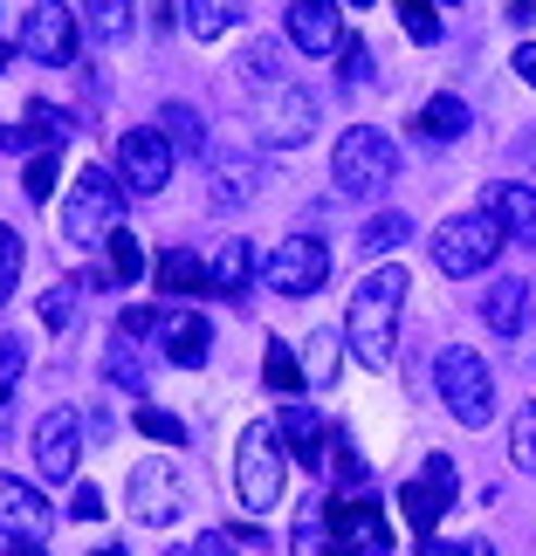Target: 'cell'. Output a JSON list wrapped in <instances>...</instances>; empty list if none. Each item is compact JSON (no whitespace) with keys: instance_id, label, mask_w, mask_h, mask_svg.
<instances>
[{"instance_id":"6da1fadb","label":"cell","mask_w":536,"mask_h":556,"mask_svg":"<svg viewBox=\"0 0 536 556\" xmlns=\"http://www.w3.org/2000/svg\"><path fill=\"white\" fill-rule=\"evenodd\" d=\"M406 268H372L358 275L351 289V309H345V344L358 351L364 371H385L392 365V344H399V316H406Z\"/></svg>"},{"instance_id":"7a4b0ae2","label":"cell","mask_w":536,"mask_h":556,"mask_svg":"<svg viewBox=\"0 0 536 556\" xmlns=\"http://www.w3.org/2000/svg\"><path fill=\"white\" fill-rule=\"evenodd\" d=\"M283 467H289L283 433H275L269 419H254L241 433V446H234V495H241L248 516H269V508L283 502Z\"/></svg>"},{"instance_id":"3957f363","label":"cell","mask_w":536,"mask_h":556,"mask_svg":"<svg viewBox=\"0 0 536 556\" xmlns=\"http://www.w3.org/2000/svg\"><path fill=\"white\" fill-rule=\"evenodd\" d=\"M502 248H509V233H502V220H496L488 206L454 213V220H440V233H434V262H440V275H454V282H468V275H482V268H496Z\"/></svg>"},{"instance_id":"277c9868","label":"cell","mask_w":536,"mask_h":556,"mask_svg":"<svg viewBox=\"0 0 536 556\" xmlns=\"http://www.w3.org/2000/svg\"><path fill=\"white\" fill-rule=\"evenodd\" d=\"M117 227H124V179L83 165L76 186H70V200H62V233H70L76 248H90V241H111Z\"/></svg>"},{"instance_id":"5b68a950","label":"cell","mask_w":536,"mask_h":556,"mask_svg":"<svg viewBox=\"0 0 536 556\" xmlns=\"http://www.w3.org/2000/svg\"><path fill=\"white\" fill-rule=\"evenodd\" d=\"M399 173V152H392V138L372 131V124H351L345 138H337V152H331V179L351 192V200H372V192H385Z\"/></svg>"},{"instance_id":"8992f818","label":"cell","mask_w":536,"mask_h":556,"mask_svg":"<svg viewBox=\"0 0 536 556\" xmlns=\"http://www.w3.org/2000/svg\"><path fill=\"white\" fill-rule=\"evenodd\" d=\"M434 384H440L447 413H454V419L468 426V433L496 419V378H488V365H482V357L468 351V344L440 351V365H434Z\"/></svg>"},{"instance_id":"52a82bcc","label":"cell","mask_w":536,"mask_h":556,"mask_svg":"<svg viewBox=\"0 0 536 556\" xmlns=\"http://www.w3.org/2000/svg\"><path fill=\"white\" fill-rule=\"evenodd\" d=\"M454 495H461L454 460H447V454H426V460H420V475L399 488V516H406V529H413V536L426 543V536L440 529V516L454 508Z\"/></svg>"},{"instance_id":"ba28073f","label":"cell","mask_w":536,"mask_h":556,"mask_svg":"<svg viewBox=\"0 0 536 556\" xmlns=\"http://www.w3.org/2000/svg\"><path fill=\"white\" fill-rule=\"evenodd\" d=\"M186 502H192V488H186V475H179V460L152 454V460L132 467V516H138V522L165 529V522H179Z\"/></svg>"},{"instance_id":"9c48e42d","label":"cell","mask_w":536,"mask_h":556,"mask_svg":"<svg viewBox=\"0 0 536 556\" xmlns=\"http://www.w3.org/2000/svg\"><path fill=\"white\" fill-rule=\"evenodd\" d=\"M262 275H269L275 295H316V289H324V275H331V248L316 241V233H289V241L269 254Z\"/></svg>"},{"instance_id":"30bf717a","label":"cell","mask_w":536,"mask_h":556,"mask_svg":"<svg viewBox=\"0 0 536 556\" xmlns=\"http://www.w3.org/2000/svg\"><path fill=\"white\" fill-rule=\"evenodd\" d=\"M316 131V97L303 90V83H283L269 103H262V117H254V138L275 144V152H289V144H310Z\"/></svg>"},{"instance_id":"8fae6325","label":"cell","mask_w":536,"mask_h":556,"mask_svg":"<svg viewBox=\"0 0 536 556\" xmlns=\"http://www.w3.org/2000/svg\"><path fill=\"white\" fill-rule=\"evenodd\" d=\"M117 179L132 192H159L165 179H173V144H165L159 124H138V131L117 138Z\"/></svg>"},{"instance_id":"7c38bea8","label":"cell","mask_w":536,"mask_h":556,"mask_svg":"<svg viewBox=\"0 0 536 556\" xmlns=\"http://www.w3.org/2000/svg\"><path fill=\"white\" fill-rule=\"evenodd\" d=\"M21 49H28L41 70H62V62L76 55V14L62 8V0H35V8L21 14Z\"/></svg>"},{"instance_id":"4fadbf2b","label":"cell","mask_w":536,"mask_h":556,"mask_svg":"<svg viewBox=\"0 0 536 556\" xmlns=\"http://www.w3.org/2000/svg\"><path fill=\"white\" fill-rule=\"evenodd\" d=\"M76 454H83V419L70 405H55V413L35 419V467L41 481H70L76 475Z\"/></svg>"},{"instance_id":"5bb4252c","label":"cell","mask_w":536,"mask_h":556,"mask_svg":"<svg viewBox=\"0 0 536 556\" xmlns=\"http://www.w3.org/2000/svg\"><path fill=\"white\" fill-rule=\"evenodd\" d=\"M159 351H165V365L200 371L207 351H213V324H207L200 309H165V316H159Z\"/></svg>"},{"instance_id":"9a60e30c","label":"cell","mask_w":536,"mask_h":556,"mask_svg":"<svg viewBox=\"0 0 536 556\" xmlns=\"http://www.w3.org/2000/svg\"><path fill=\"white\" fill-rule=\"evenodd\" d=\"M289 41L303 55L345 49V8H337V0H296V8H289Z\"/></svg>"},{"instance_id":"2e32d148","label":"cell","mask_w":536,"mask_h":556,"mask_svg":"<svg viewBox=\"0 0 536 556\" xmlns=\"http://www.w3.org/2000/svg\"><path fill=\"white\" fill-rule=\"evenodd\" d=\"M275 433H283V446H296V460H303L310 475H324V467H331V433H337V426H324L303 399H289V405H283Z\"/></svg>"},{"instance_id":"e0dca14e","label":"cell","mask_w":536,"mask_h":556,"mask_svg":"<svg viewBox=\"0 0 536 556\" xmlns=\"http://www.w3.org/2000/svg\"><path fill=\"white\" fill-rule=\"evenodd\" d=\"M49 522H55V508L41 502L28 481L0 475V529H8V536H28V543H41V536H49Z\"/></svg>"},{"instance_id":"ac0fdd59","label":"cell","mask_w":536,"mask_h":556,"mask_svg":"<svg viewBox=\"0 0 536 556\" xmlns=\"http://www.w3.org/2000/svg\"><path fill=\"white\" fill-rule=\"evenodd\" d=\"M488 213L502 220V233L516 248H536V186H523V179H502L496 192H488Z\"/></svg>"},{"instance_id":"d6986e66","label":"cell","mask_w":536,"mask_h":556,"mask_svg":"<svg viewBox=\"0 0 536 556\" xmlns=\"http://www.w3.org/2000/svg\"><path fill=\"white\" fill-rule=\"evenodd\" d=\"M482 316H488V330H502V337H516L523 330V316H529V295H523V275H496V282L482 289Z\"/></svg>"},{"instance_id":"ffe728a7","label":"cell","mask_w":536,"mask_h":556,"mask_svg":"<svg viewBox=\"0 0 536 556\" xmlns=\"http://www.w3.org/2000/svg\"><path fill=\"white\" fill-rule=\"evenodd\" d=\"M159 289L165 295H213V268L192 248H165L159 254Z\"/></svg>"},{"instance_id":"44dd1931","label":"cell","mask_w":536,"mask_h":556,"mask_svg":"<svg viewBox=\"0 0 536 556\" xmlns=\"http://www.w3.org/2000/svg\"><path fill=\"white\" fill-rule=\"evenodd\" d=\"M213 295H248V282H254V248L241 241V233H227L221 248H213Z\"/></svg>"},{"instance_id":"7402d4cb","label":"cell","mask_w":536,"mask_h":556,"mask_svg":"<svg viewBox=\"0 0 536 556\" xmlns=\"http://www.w3.org/2000/svg\"><path fill=\"white\" fill-rule=\"evenodd\" d=\"M345 337H337V330H310L303 337V351H296V357H303V378L316 384V392H324V384H337V365H345Z\"/></svg>"},{"instance_id":"603a6c76","label":"cell","mask_w":536,"mask_h":556,"mask_svg":"<svg viewBox=\"0 0 536 556\" xmlns=\"http://www.w3.org/2000/svg\"><path fill=\"white\" fill-rule=\"evenodd\" d=\"M413 124H420V138H434V144H454V138H461L475 117H468V103H461V97H426Z\"/></svg>"},{"instance_id":"cb8c5ba5","label":"cell","mask_w":536,"mask_h":556,"mask_svg":"<svg viewBox=\"0 0 536 556\" xmlns=\"http://www.w3.org/2000/svg\"><path fill=\"white\" fill-rule=\"evenodd\" d=\"M241 14H248L241 0H186V35L192 41H221Z\"/></svg>"},{"instance_id":"d4e9b609","label":"cell","mask_w":536,"mask_h":556,"mask_svg":"<svg viewBox=\"0 0 536 556\" xmlns=\"http://www.w3.org/2000/svg\"><path fill=\"white\" fill-rule=\"evenodd\" d=\"M159 131H165L173 152H207V117L192 111V103H165V111H159Z\"/></svg>"},{"instance_id":"484cf974","label":"cell","mask_w":536,"mask_h":556,"mask_svg":"<svg viewBox=\"0 0 536 556\" xmlns=\"http://www.w3.org/2000/svg\"><path fill=\"white\" fill-rule=\"evenodd\" d=\"M289 549H296V556H358V543H351V536H337V529H331L324 516L296 522V536H289Z\"/></svg>"},{"instance_id":"4316f807","label":"cell","mask_w":536,"mask_h":556,"mask_svg":"<svg viewBox=\"0 0 536 556\" xmlns=\"http://www.w3.org/2000/svg\"><path fill=\"white\" fill-rule=\"evenodd\" d=\"M83 28H90L97 41H124V28H132V0H83Z\"/></svg>"},{"instance_id":"83f0119b","label":"cell","mask_w":536,"mask_h":556,"mask_svg":"<svg viewBox=\"0 0 536 556\" xmlns=\"http://www.w3.org/2000/svg\"><path fill=\"white\" fill-rule=\"evenodd\" d=\"M241 83H262V90H283L289 70H283V49L275 41H254V49L241 55Z\"/></svg>"},{"instance_id":"f1b7e54d","label":"cell","mask_w":536,"mask_h":556,"mask_svg":"<svg viewBox=\"0 0 536 556\" xmlns=\"http://www.w3.org/2000/svg\"><path fill=\"white\" fill-rule=\"evenodd\" d=\"M21 124H28V131H35L41 144H49V152H55V144H70V138H76V117H70V111H55V103H41V97L28 103V117H21Z\"/></svg>"},{"instance_id":"f546056e","label":"cell","mask_w":536,"mask_h":556,"mask_svg":"<svg viewBox=\"0 0 536 556\" xmlns=\"http://www.w3.org/2000/svg\"><path fill=\"white\" fill-rule=\"evenodd\" d=\"M262 384H269V392H303V357H296V344H269Z\"/></svg>"},{"instance_id":"4dcf8cb0","label":"cell","mask_w":536,"mask_h":556,"mask_svg":"<svg viewBox=\"0 0 536 556\" xmlns=\"http://www.w3.org/2000/svg\"><path fill=\"white\" fill-rule=\"evenodd\" d=\"M331 467H337V488H345V495H364L372 467H364V454L351 446V433H331Z\"/></svg>"},{"instance_id":"1f68e13d","label":"cell","mask_w":536,"mask_h":556,"mask_svg":"<svg viewBox=\"0 0 536 556\" xmlns=\"http://www.w3.org/2000/svg\"><path fill=\"white\" fill-rule=\"evenodd\" d=\"M406 233H413V220L406 213H378V220H364V233H358V254H392Z\"/></svg>"},{"instance_id":"d6a6232c","label":"cell","mask_w":536,"mask_h":556,"mask_svg":"<svg viewBox=\"0 0 536 556\" xmlns=\"http://www.w3.org/2000/svg\"><path fill=\"white\" fill-rule=\"evenodd\" d=\"M132 419H138V433H145V440H159V446H186V419H179V413H165V405H138Z\"/></svg>"},{"instance_id":"836d02e7","label":"cell","mask_w":536,"mask_h":556,"mask_svg":"<svg viewBox=\"0 0 536 556\" xmlns=\"http://www.w3.org/2000/svg\"><path fill=\"white\" fill-rule=\"evenodd\" d=\"M103 248H111V275H117L124 289H132L138 275H145V248H138V233H124V227H117V233H111Z\"/></svg>"},{"instance_id":"e575fe53","label":"cell","mask_w":536,"mask_h":556,"mask_svg":"<svg viewBox=\"0 0 536 556\" xmlns=\"http://www.w3.org/2000/svg\"><path fill=\"white\" fill-rule=\"evenodd\" d=\"M399 21H406V35H413L420 49H434V41H440V14H434V0H399Z\"/></svg>"},{"instance_id":"d590c367","label":"cell","mask_w":536,"mask_h":556,"mask_svg":"<svg viewBox=\"0 0 536 556\" xmlns=\"http://www.w3.org/2000/svg\"><path fill=\"white\" fill-rule=\"evenodd\" d=\"M76 303H83V282H55V289H41V324L62 330V324L76 316Z\"/></svg>"},{"instance_id":"8d00e7d4","label":"cell","mask_w":536,"mask_h":556,"mask_svg":"<svg viewBox=\"0 0 536 556\" xmlns=\"http://www.w3.org/2000/svg\"><path fill=\"white\" fill-rule=\"evenodd\" d=\"M509 460H516V467H536V405H523V413L509 419Z\"/></svg>"},{"instance_id":"74e56055","label":"cell","mask_w":536,"mask_h":556,"mask_svg":"<svg viewBox=\"0 0 536 556\" xmlns=\"http://www.w3.org/2000/svg\"><path fill=\"white\" fill-rule=\"evenodd\" d=\"M21 371H28V337H0V405L21 384Z\"/></svg>"},{"instance_id":"f35d334b","label":"cell","mask_w":536,"mask_h":556,"mask_svg":"<svg viewBox=\"0 0 536 556\" xmlns=\"http://www.w3.org/2000/svg\"><path fill=\"white\" fill-rule=\"evenodd\" d=\"M213 179H221V186H213V192H221V200H241V192H254V165H241V159H213Z\"/></svg>"},{"instance_id":"ab89813d","label":"cell","mask_w":536,"mask_h":556,"mask_svg":"<svg viewBox=\"0 0 536 556\" xmlns=\"http://www.w3.org/2000/svg\"><path fill=\"white\" fill-rule=\"evenodd\" d=\"M55 179H62L55 152H35V159H28V173H21V192H28V200H49V192H55Z\"/></svg>"},{"instance_id":"60d3db41","label":"cell","mask_w":536,"mask_h":556,"mask_svg":"<svg viewBox=\"0 0 536 556\" xmlns=\"http://www.w3.org/2000/svg\"><path fill=\"white\" fill-rule=\"evenodd\" d=\"M21 289V233L14 227H0V303Z\"/></svg>"},{"instance_id":"b9f144b4","label":"cell","mask_w":536,"mask_h":556,"mask_svg":"<svg viewBox=\"0 0 536 556\" xmlns=\"http://www.w3.org/2000/svg\"><path fill=\"white\" fill-rule=\"evenodd\" d=\"M103 371H111V384H124V392H145V365L124 344H111V357H103Z\"/></svg>"},{"instance_id":"7bdbcfd3","label":"cell","mask_w":536,"mask_h":556,"mask_svg":"<svg viewBox=\"0 0 536 556\" xmlns=\"http://www.w3.org/2000/svg\"><path fill=\"white\" fill-rule=\"evenodd\" d=\"M70 516H76V522H97V516H103V488H97V481H76Z\"/></svg>"},{"instance_id":"ee69618b","label":"cell","mask_w":536,"mask_h":556,"mask_svg":"<svg viewBox=\"0 0 536 556\" xmlns=\"http://www.w3.org/2000/svg\"><path fill=\"white\" fill-rule=\"evenodd\" d=\"M173 556H234V536H221V529H207V536H192V543H179Z\"/></svg>"},{"instance_id":"f6af8a7d","label":"cell","mask_w":536,"mask_h":556,"mask_svg":"<svg viewBox=\"0 0 536 556\" xmlns=\"http://www.w3.org/2000/svg\"><path fill=\"white\" fill-rule=\"evenodd\" d=\"M117 337H159V316L145 309V303H132V309L117 316Z\"/></svg>"},{"instance_id":"bcb514c9","label":"cell","mask_w":536,"mask_h":556,"mask_svg":"<svg viewBox=\"0 0 536 556\" xmlns=\"http://www.w3.org/2000/svg\"><path fill=\"white\" fill-rule=\"evenodd\" d=\"M337 55H345V83H364V76H372V55H364V41H345Z\"/></svg>"},{"instance_id":"7dc6e473","label":"cell","mask_w":536,"mask_h":556,"mask_svg":"<svg viewBox=\"0 0 536 556\" xmlns=\"http://www.w3.org/2000/svg\"><path fill=\"white\" fill-rule=\"evenodd\" d=\"M516 76L536 90V41H523V49H516Z\"/></svg>"},{"instance_id":"c3c4849f","label":"cell","mask_w":536,"mask_h":556,"mask_svg":"<svg viewBox=\"0 0 536 556\" xmlns=\"http://www.w3.org/2000/svg\"><path fill=\"white\" fill-rule=\"evenodd\" d=\"M8 556H49L41 543H28V536H8Z\"/></svg>"},{"instance_id":"681fc988","label":"cell","mask_w":536,"mask_h":556,"mask_svg":"<svg viewBox=\"0 0 536 556\" xmlns=\"http://www.w3.org/2000/svg\"><path fill=\"white\" fill-rule=\"evenodd\" d=\"M461 556H496V543H482V536H468V543H461Z\"/></svg>"},{"instance_id":"f907efd6","label":"cell","mask_w":536,"mask_h":556,"mask_svg":"<svg viewBox=\"0 0 536 556\" xmlns=\"http://www.w3.org/2000/svg\"><path fill=\"white\" fill-rule=\"evenodd\" d=\"M97 556H124V549H117V543H111V549H97Z\"/></svg>"},{"instance_id":"816d5d0a","label":"cell","mask_w":536,"mask_h":556,"mask_svg":"<svg viewBox=\"0 0 536 556\" xmlns=\"http://www.w3.org/2000/svg\"><path fill=\"white\" fill-rule=\"evenodd\" d=\"M345 8H372V0H345Z\"/></svg>"},{"instance_id":"f5cc1de1","label":"cell","mask_w":536,"mask_h":556,"mask_svg":"<svg viewBox=\"0 0 536 556\" xmlns=\"http://www.w3.org/2000/svg\"><path fill=\"white\" fill-rule=\"evenodd\" d=\"M0 70H8V49H0Z\"/></svg>"}]
</instances>
